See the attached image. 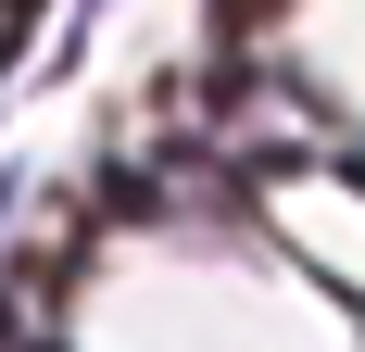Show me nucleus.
Wrapping results in <instances>:
<instances>
[{"mask_svg":"<svg viewBox=\"0 0 365 352\" xmlns=\"http://www.w3.org/2000/svg\"><path fill=\"white\" fill-rule=\"evenodd\" d=\"M264 13H277V0H215V26H264Z\"/></svg>","mask_w":365,"mask_h":352,"instance_id":"nucleus-1","label":"nucleus"}]
</instances>
